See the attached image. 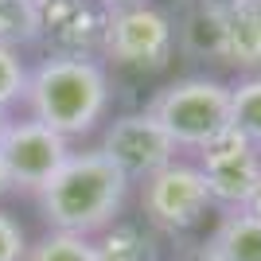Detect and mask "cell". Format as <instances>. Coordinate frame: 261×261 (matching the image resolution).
<instances>
[{
    "label": "cell",
    "mask_w": 261,
    "mask_h": 261,
    "mask_svg": "<svg viewBox=\"0 0 261 261\" xmlns=\"http://www.w3.org/2000/svg\"><path fill=\"white\" fill-rule=\"evenodd\" d=\"M129 175L101 152L98 144L74 148L59 164V172L35 191V207L47 230L78 234V238H98L121 218L129 203Z\"/></svg>",
    "instance_id": "1"
},
{
    "label": "cell",
    "mask_w": 261,
    "mask_h": 261,
    "mask_svg": "<svg viewBox=\"0 0 261 261\" xmlns=\"http://www.w3.org/2000/svg\"><path fill=\"white\" fill-rule=\"evenodd\" d=\"M113 78L101 59L82 55H43L32 63L23 109L28 117L59 133L63 141H86L109 121Z\"/></svg>",
    "instance_id": "2"
},
{
    "label": "cell",
    "mask_w": 261,
    "mask_h": 261,
    "mask_svg": "<svg viewBox=\"0 0 261 261\" xmlns=\"http://www.w3.org/2000/svg\"><path fill=\"white\" fill-rule=\"evenodd\" d=\"M144 113L179 152H199L230 129V82L215 74H179L148 98Z\"/></svg>",
    "instance_id": "3"
},
{
    "label": "cell",
    "mask_w": 261,
    "mask_h": 261,
    "mask_svg": "<svg viewBox=\"0 0 261 261\" xmlns=\"http://www.w3.org/2000/svg\"><path fill=\"white\" fill-rule=\"evenodd\" d=\"M175 47H179V28L160 4L117 8L109 12L101 63L117 66V70H133V74H160L172 66Z\"/></svg>",
    "instance_id": "4"
},
{
    "label": "cell",
    "mask_w": 261,
    "mask_h": 261,
    "mask_svg": "<svg viewBox=\"0 0 261 261\" xmlns=\"http://www.w3.org/2000/svg\"><path fill=\"white\" fill-rule=\"evenodd\" d=\"M137 187H141L137 203H141L144 222H148L156 234H168V238H179L187 230H195L199 222L215 211L199 164L184 160V156H175L168 168L152 172Z\"/></svg>",
    "instance_id": "5"
},
{
    "label": "cell",
    "mask_w": 261,
    "mask_h": 261,
    "mask_svg": "<svg viewBox=\"0 0 261 261\" xmlns=\"http://www.w3.org/2000/svg\"><path fill=\"white\" fill-rule=\"evenodd\" d=\"M203 35L199 51L234 74H261V4L257 0H199L195 23Z\"/></svg>",
    "instance_id": "6"
},
{
    "label": "cell",
    "mask_w": 261,
    "mask_h": 261,
    "mask_svg": "<svg viewBox=\"0 0 261 261\" xmlns=\"http://www.w3.org/2000/svg\"><path fill=\"white\" fill-rule=\"evenodd\" d=\"M195 164L203 172V184L211 191L215 211H246L261 184V152L242 133L226 129L218 141L195 152Z\"/></svg>",
    "instance_id": "7"
},
{
    "label": "cell",
    "mask_w": 261,
    "mask_h": 261,
    "mask_svg": "<svg viewBox=\"0 0 261 261\" xmlns=\"http://www.w3.org/2000/svg\"><path fill=\"white\" fill-rule=\"evenodd\" d=\"M70 152H74V144L51 133L47 125L32 121L28 113L12 117V125L0 137V164L8 172L12 191H23V195H35Z\"/></svg>",
    "instance_id": "8"
},
{
    "label": "cell",
    "mask_w": 261,
    "mask_h": 261,
    "mask_svg": "<svg viewBox=\"0 0 261 261\" xmlns=\"http://www.w3.org/2000/svg\"><path fill=\"white\" fill-rule=\"evenodd\" d=\"M98 148L129 175V184H144L152 172L168 168V164L179 156V148L168 141V133H164L144 109L121 113V117L106 121V125H101Z\"/></svg>",
    "instance_id": "9"
},
{
    "label": "cell",
    "mask_w": 261,
    "mask_h": 261,
    "mask_svg": "<svg viewBox=\"0 0 261 261\" xmlns=\"http://www.w3.org/2000/svg\"><path fill=\"white\" fill-rule=\"evenodd\" d=\"M39 4V47L47 55L101 59L109 28L106 0H35Z\"/></svg>",
    "instance_id": "10"
},
{
    "label": "cell",
    "mask_w": 261,
    "mask_h": 261,
    "mask_svg": "<svg viewBox=\"0 0 261 261\" xmlns=\"http://www.w3.org/2000/svg\"><path fill=\"white\" fill-rule=\"evenodd\" d=\"M207 246L218 261H261V218L250 211H218Z\"/></svg>",
    "instance_id": "11"
},
{
    "label": "cell",
    "mask_w": 261,
    "mask_h": 261,
    "mask_svg": "<svg viewBox=\"0 0 261 261\" xmlns=\"http://www.w3.org/2000/svg\"><path fill=\"white\" fill-rule=\"evenodd\" d=\"M94 250H98V261H164L156 230L133 218H117L109 230H101L94 238Z\"/></svg>",
    "instance_id": "12"
},
{
    "label": "cell",
    "mask_w": 261,
    "mask_h": 261,
    "mask_svg": "<svg viewBox=\"0 0 261 261\" xmlns=\"http://www.w3.org/2000/svg\"><path fill=\"white\" fill-rule=\"evenodd\" d=\"M230 129L261 152V74H238L230 82Z\"/></svg>",
    "instance_id": "13"
},
{
    "label": "cell",
    "mask_w": 261,
    "mask_h": 261,
    "mask_svg": "<svg viewBox=\"0 0 261 261\" xmlns=\"http://www.w3.org/2000/svg\"><path fill=\"white\" fill-rule=\"evenodd\" d=\"M0 47H12V51L39 47V4L35 0H0Z\"/></svg>",
    "instance_id": "14"
},
{
    "label": "cell",
    "mask_w": 261,
    "mask_h": 261,
    "mask_svg": "<svg viewBox=\"0 0 261 261\" xmlns=\"http://www.w3.org/2000/svg\"><path fill=\"white\" fill-rule=\"evenodd\" d=\"M23 261H98V250H94V238L47 230L43 238L28 242V257Z\"/></svg>",
    "instance_id": "15"
},
{
    "label": "cell",
    "mask_w": 261,
    "mask_h": 261,
    "mask_svg": "<svg viewBox=\"0 0 261 261\" xmlns=\"http://www.w3.org/2000/svg\"><path fill=\"white\" fill-rule=\"evenodd\" d=\"M28 74H32V66L23 59V51L0 47V109L4 113H16V106H23Z\"/></svg>",
    "instance_id": "16"
},
{
    "label": "cell",
    "mask_w": 261,
    "mask_h": 261,
    "mask_svg": "<svg viewBox=\"0 0 261 261\" xmlns=\"http://www.w3.org/2000/svg\"><path fill=\"white\" fill-rule=\"evenodd\" d=\"M28 257V234L12 215L0 211V261H23Z\"/></svg>",
    "instance_id": "17"
},
{
    "label": "cell",
    "mask_w": 261,
    "mask_h": 261,
    "mask_svg": "<svg viewBox=\"0 0 261 261\" xmlns=\"http://www.w3.org/2000/svg\"><path fill=\"white\" fill-rule=\"evenodd\" d=\"M179 261H218V257L211 253V246H207V242H195L191 250H184V253H179Z\"/></svg>",
    "instance_id": "18"
},
{
    "label": "cell",
    "mask_w": 261,
    "mask_h": 261,
    "mask_svg": "<svg viewBox=\"0 0 261 261\" xmlns=\"http://www.w3.org/2000/svg\"><path fill=\"white\" fill-rule=\"evenodd\" d=\"M144 4H156V0H106L109 12H117V8H144Z\"/></svg>",
    "instance_id": "19"
},
{
    "label": "cell",
    "mask_w": 261,
    "mask_h": 261,
    "mask_svg": "<svg viewBox=\"0 0 261 261\" xmlns=\"http://www.w3.org/2000/svg\"><path fill=\"white\" fill-rule=\"evenodd\" d=\"M12 191V184H8V172H4V164H0V199Z\"/></svg>",
    "instance_id": "20"
},
{
    "label": "cell",
    "mask_w": 261,
    "mask_h": 261,
    "mask_svg": "<svg viewBox=\"0 0 261 261\" xmlns=\"http://www.w3.org/2000/svg\"><path fill=\"white\" fill-rule=\"evenodd\" d=\"M246 211H250V215H257V218H261V184H257V195H253V203H250V207H246Z\"/></svg>",
    "instance_id": "21"
},
{
    "label": "cell",
    "mask_w": 261,
    "mask_h": 261,
    "mask_svg": "<svg viewBox=\"0 0 261 261\" xmlns=\"http://www.w3.org/2000/svg\"><path fill=\"white\" fill-rule=\"evenodd\" d=\"M12 117H16V113H4V109H0V137H4V129L12 125Z\"/></svg>",
    "instance_id": "22"
},
{
    "label": "cell",
    "mask_w": 261,
    "mask_h": 261,
    "mask_svg": "<svg viewBox=\"0 0 261 261\" xmlns=\"http://www.w3.org/2000/svg\"><path fill=\"white\" fill-rule=\"evenodd\" d=\"M257 4H261V0H257Z\"/></svg>",
    "instance_id": "23"
}]
</instances>
